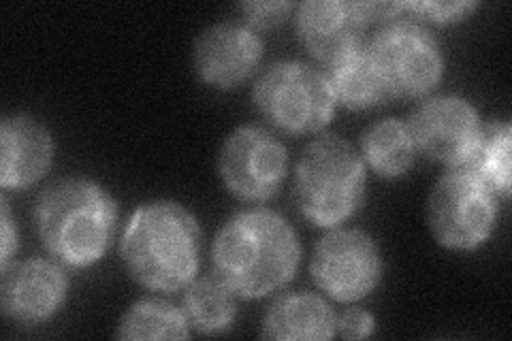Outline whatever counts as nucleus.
Here are the masks:
<instances>
[{"label": "nucleus", "mask_w": 512, "mask_h": 341, "mask_svg": "<svg viewBox=\"0 0 512 341\" xmlns=\"http://www.w3.org/2000/svg\"><path fill=\"white\" fill-rule=\"evenodd\" d=\"M299 263L295 231L265 209L224 224L214 243L218 280L242 297H263L293 278Z\"/></svg>", "instance_id": "nucleus-1"}, {"label": "nucleus", "mask_w": 512, "mask_h": 341, "mask_svg": "<svg viewBox=\"0 0 512 341\" xmlns=\"http://www.w3.org/2000/svg\"><path fill=\"white\" fill-rule=\"evenodd\" d=\"M122 256L141 284L178 290L199 267V226L178 203L143 205L126 226Z\"/></svg>", "instance_id": "nucleus-2"}, {"label": "nucleus", "mask_w": 512, "mask_h": 341, "mask_svg": "<svg viewBox=\"0 0 512 341\" xmlns=\"http://www.w3.org/2000/svg\"><path fill=\"white\" fill-rule=\"evenodd\" d=\"M39 233L54 256L73 267L99 261L116 226V205L88 180H62L47 188L37 207Z\"/></svg>", "instance_id": "nucleus-3"}, {"label": "nucleus", "mask_w": 512, "mask_h": 341, "mask_svg": "<svg viewBox=\"0 0 512 341\" xmlns=\"http://www.w3.org/2000/svg\"><path fill=\"white\" fill-rule=\"evenodd\" d=\"M365 188L363 162L344 139L320 137L308 145L297 167V201L303 216L320 226L346 220Z\"/></svg>", "instance_id": "nucleus-4"}, {"label": "nucleus", "mask_w": 512, "mask_h": 341, "mask_svg": "<svg viewBox=\"0 0 512 341\" xmlns=\"http://www.w3.org/2000/svg\"><path fill=\"white\" fill-rule=\"evenodd\" d=\"M256 105L286 133H310L325 126L333 113V92L318 71L299 62H280L256 84Z\"/></svg>", "instance_id": "nucleus-5"}, {"label": "nucleus", "mask_w": 512, "mask_h": 341, "mask_svg": "<svg viewBox=\"0 0 512 341\" xmlns=\"http://www.w3.org/2000/svg\"><path fill=\"white\" fill-rule=\"evenodd\" d=\"M493 218L491 190L468 171L444 175L429 197L431 231L448 248H476L491 233Z\"/></svg>", "instance_id": "nucleus-6"}, {"label": "nucleus", "mask_w": 512, "mask_h": 341, "mask_svg": "<svg viewBox=\"0 0 512 341\" xmlns=\"http://www.w3.org/2000/svg\"><path fill=\"white\" fill-rule=\"evenodd\" d=\"M370 56L389 94H421L434 86L442 73L438 43L425 28L410 22L384 28L374 39Z\"/></svg>", "instance_id": "nucleus-7"}, {"label": "nucleus", "mask_w": 512, "mask_h": 341, "mask_svg": "<svg viewBox=\"0 0 512 341\" xmlns=\"http://www.w3.org/2000/svg\"><path fill=\"white\" fill-rule=\"evenodd\" d=\"M316 284L340 301L365 297L380 278L376 243L361 231H338L318 243L312 258Z\"/></svg>", "instance_id": "nucleus-8"}, {"label": "nucleus", "mask_w": 512, "mask_h": 341, "mask_svg": "<svg viewBox=\"0 0 512 341\" xmlns=\"http://www.w3.org/2000/svg\"><path fill=\"white\" fill-rule=\"evenodd\" d=\"M220 173L227 186L242 199H267L286 175L282 143L261 128L246 126L224 143Z\"/></svg>", "instance_id": "nucleus-9"}, {"label": "nucleus", "mask_w": 512, "mask_h": 341, "mask_svg": "<svg viewBox=\"0 0 512 341\" xmlns=\"http://www.w3.org/2000/svg\"><path fill=\"white\" fill-rule=\"evenodd\" d=\"M474 109L455 96L431 99L416 109L410 135L419 148L442 162H466L478 137Z\"/></svg>", "instance_id": "nucleus-10"}, {"label": "nucleus", "mask_w": 512, "mask_h": 341, "mask_svg": "<svg viewBox=\"0 0 512 341\" xmlns=\"http://www.w3.org/2000/svg\"><path fill=\"white\" fill-rule=\"evenodd\" d=\"M261 58V41L250 28L218 24L205 30L195 45V67L205 81L231 88L246 79Z\"/></svg>", "instance_id": "nucleus-11"}, {"label": "nucleus", "mask_w": 512, "mask_h": 341, "mask_svg": "<svg viewBox=\"0 0 512 341\" xmlns=\"http://www.w3.org/2000/svg\"><path fill=\"white\" fill-rule=\"evenodd\" d=\"M67 295L64 275L45 261H26L3 278V307L20 322L50 318Z\"/></svg>", "instance_id": "nucleus-12"}, {"label": "nucleus", "mask_w": 512, "mask_h": 341, "mask_svg": "<svg viewBox=\"0 0 512 341\" xmlns=\"http://www.w3.org/2000/svg\"><path fill=\"white\" fill-rule=\"evenodd\" d=\"M363 15L357 5L314 0L299 9V35L308 50L325 60H335L359 45Z\"/></svg>", "instance_id": "nucleus-13"}, {"label": "nucleus", "mask_w": 512, "mask_h": 341, "mask_svg": "<svg viewBox=\"0 0 512 341\" xmlns=\"http://www.w3.org/2000/svg\"><path fill=\"white\" fill-rule=\"evenodd\" d=\"M0 143H3L0 182L7 188H24L39 180L52 160L50 135L39 122L24 116L3 122Z\"/></svg>", "instance_id": "nucleus-14"}, {"label": "nucleus", "mask_w": 512, "mask_h": 341, "mask_svg": "<svg viewBox=\"0 0 512 341\" xmlns=\"http://www.w3.org/2000/svg\"><path fill=\"white\" fill-rule=\"evenodd\" d=\"M335 320L329 305L314 295H288L269 307L265 337L271 339H329Z\"/></svg>", "instance_id": "nucleus-15"}, {"label": "nucleus", "mask_w": 512, "mask_h": 341, "mask_svg": "<svg viewBox=\"0 0 512 341\" xmlns=\"http://www.w3.org/2000/svg\"><path fill=\"white\" fill-rule=\"evenodd\" d=\"M329 86L331 92H335V96L352 109L372 107L389 96L370 50H363L359 45L333 60Z\"/></svg>", "instance_id": "nucleus-16"}, {"label": "nucleus", "mask_w": 512, "mask_h": 341, "mask_svg": "<svg viewBox=\"0 0 512 341\" xmlns=\"http://www.w3.org/2000/svg\"><path fill=\"white\" fill-rule=\"evenodd\" d=\"M463 165L478 182L506 197L510 192V124L491 122L478 131L474 148Z\"/></svg>", "instance_id": "nucleus-17"}, {"label": "nucleus", "mask_w": 512, "mask_h": 341, "mask_svg": "<svg viewBox=\"0 0 512 341\" xmlns=\"http://www.w3.org/2000/svg\"><path fill=\"white\" fill-rule=\"evenodd\" d=\"M363 152L380 175H402L412 165L414 139L402 122L382 120L365 133Z\"/></svg>", "instance_id": "nucleus-18"}, {"label": "nucleus", "mask_w": 512, "mask_h": 341, "mask_svg": "<svg viewBox=\"0 0 512 341\" xmlns=\"http://www.w3.org/2000/svg\"><path fill=\"white\" fill-rule=\"evenodd\" d=\"M120 339H186L188 327L180 312L156 301H143L120 324Z\"/></svg>", "instance_id": "nucleus-19"}, {"label": "nucleus", "mask_w": 512, "mask_h": 341, "mask_svg": "<svg viewBox=\"0 0 512 341\" xmlns=\"http://www.w3.org/2000/svg\"><path fill=\"white\" fill-rule=\"evenodd\" d=\"M188 320L203 333L224 331L233 322L235 305L227 286L218 280H201L186 295Z\"/></svg>", "instance_id": "nucleus-20"}, {"label": "nucleus", "mask_w": 512, "mask_h": 341, "mask_svg": "<svg viewBox=\"0 0 512 341\" xmlns=\"http://www.w3.org/2000/svg\"><path fill=\"white\" fill-rule=\"evenodd\" d=\"M404 7L410 9V11L421 13V15H427V18L438 20V22L459 20L468 11L474 9L472 3H410V5H404Z\"/></svg>", "instance_id": "nucleus-21"}, {"label": "nucleus", "mask_w": 512, "mask_h": 341, "mask_svg": "<svg viewBox=\"0 0 512 341\" xmlns=\"http://www.w3.org/2000/svg\"><path fill=\"white\" fill-rule=\"evenodd\" d=\"M244 13L248 15V20L261 28H269L280 24L288 11H291V5L288 3H248L242 7Z\"/></svg>", "instance_id": "nucleus-22"}, {"label": "nucleus", "mask_w": 512, "mask_h": 341, "mask_svg": "<svg viewBox=\"0 0 512 341\" xmlns=\"http://www.w3.org/2000/svg\"><path fill=\"white\" fill-rule=\"evenodd\" d=\"M372 329H374V318L363 310H348L342 314L338 322V333L346 339L365 337L370 335Z\"/></svg>", "instance_id": "nucleus-23"}, {"label": "nucleus", "mask_w": 512, "mask_h": 341, "mask_svg": "<svg viewBox=\"0 0 512 341\" xmlns=\"http://www.w3.org/2000/svg\"><path fill=\"white\" fill-rule=\"evenodd\" d=\"M13 250V229H11V218H9V209L3 205V265L7 267V261Z\"/></svg>", "instance_id": "nucleus-24"}]
</instances>
